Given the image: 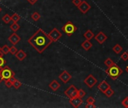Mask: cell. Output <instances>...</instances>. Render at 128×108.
Listing matches in <instances>:
<instances>
[{
  "instance_id": "cell-1",
  "label": "cell",
  "mask_w": 128,
  "mask_h": 108,
  "mask_svg": "<svg viewBox=\"0 0 128 108\" xmlns=\"http://www.w3.org/2000/svg\"><path fill=\"white\" fill-rule=\"evenodd\" d=\"M28 43L38 53H42L53 42L48 35L42 29H38L29 39Z\"/></svg>"
},
{
  "instance_id": "cell-2",
  "label": "cell",
  "mask_w": 128,
  "mask_h": 108,
  "mask_svg": "<svg viewBox=\"0 0 128 108\" xmlns=\"http://www.w3.org/2000/svg\"><path fill=\"white\" fill-rule=\"evenodd\" d=\"M106 72L112 80H116L118 77H120L122 74L123 71L118 65L114 64L112 66L108 67V69H106Z\"/></svg>"
},
{
  "instance_id": "cell-3",
  "label": "cell",
  "mask_w": 128,
  "mask_h": 108,
  "mask_svg": "<svg viewBox=\"0 0 128 108\" xmlns=\"http://www.w3.org/2000/svg\"><path fill=\"white\" fill-rule=\"evenodd\" d=\"M0 75H1L2 80L5 81L6 80H8L11 77H14L15 73L8 66H6L0 68Z\"/></svg>"
},
{
  "instance_id": "cell-4",
  "label": "cell",
  "mask_w": 128,
  "mask_h": 108,
  "mask_svg": "<svg viewBox=\"0 0 128 108\" xmlns=\"http://www.w3.org/2000/svg\"><path fill=\"white\" fill-rule=\"evenodd\" d=\"M62 31H63L64 33L66 34L68 36H71L77 31V27L71 21H68L62 27Z\"/></svg>"
},
{
  "instance_id": "cell-5",
  "label": "cell",
  "mask_w": 128,
  "mask_h": 108,
  "mask_svg": "<svg viewBox=\"0 0 128 108\" xmlns=\"http://www.w3.org/2000/svg\"><path fill=\"white\" fill-rule=\"evenodd\" d=\"M49 38L51 39L52 42H56L61 37H62V33L56 28H54L48 34Z\"/></svg>"
},
{
  "instance_id": "cell-6",
  "label": "cell",
  "mask_w": 128,
  "mask_h": 108,
  "mask_svg": "<svg viewBox=\"0 0 128 108\" xmlns=\"http://www.w3.org/2000/svg\"><path fill=\"white\" fill-rule=\"evenodd\" d=\"M77 93H78V89L74 85H71L65 92H64V94H65L66 96H67L69 98L77 97Z\"/></svg>"
},
{
  "instance_id": "cell-7",
  "label": "cell",
  "mask_w": 128,
  "mask_h": 108,
  "mask_svg": "<svg viewBox=\"0 0 128 108\" xmlns=\"http://www.w3.org/2000/svg\"><path fill=\"white\" fill-rule=\"evenodd\" d=\"M84 83H85V85L88 86V87L89 88H93L96 83H97V79L94 77L92 74H89L84 80Z\"/></svg>"
},
{
  "instance_id": "cell-8",
  "label": "cell",
  "mask_w": 128,
  "mask_h": 108,
  "mask_svg": "<svg viewBox=\"0 0 128 108\" xmlns=\"http://www.w3.org/2000/svg\"><path fill=\"white\" fill-rule=\"evenodd\" d=\"M59 79L64 83H67L72 79V75L67 71H63L59 75Z\"/></svg>"
},
{
  "instance_id": "cell-9",
  "label": "cell",
  "mask_w": 128,
  "mask_h": 108,
  "mask_svg": "<svg viewBox=\"0 0 128 108\" xmlns=\"http://www.w3.org/2000/svg\"><path fill=\"white\" fill-rule=\"evenodd\" d=\"M90 5L86 2V1H82L81 4L78 6V10L82 13V14H86L90 9Z\"/></svg>"
},
{
  "instance_id": "cell-10",
  "label": "cell",
  "mask_w": 128,
  "mask_h": 108,
  "mask_svg": "<svg viewBox=\"0 0 128 108\" xmlns=\"http://www.w3.org/2000/svg\"><path fill=\"white\" fill-rule=\"evenodd\" d=\"M70 103L71 104L72 106L77 108V107H79L82 104L83 101H82V98L77 96V97H75L72 98H70Z\"/></svg>"
},
{
  "instance_id": "cell-11",
  "label": "cell",
  "mask_w": 128,
  "mask_h": 108,
  "mask_svg": "<svg viewBox=\"0 0 128 108\" xmlns=\"http://www.w3.org/2000/svg\"><path fill=\"white\" fill-rule=\"evenodd\" d=\"M94 38L100 44H102L107 40L108 37L102 32H100L96 36H94Z\"/></svg>"
},
{
  "instance_id": "cell-12",
  "label": "cell",
  "mask_w": 128,
  "mask_h": 108,
  "mask_svg": "<svg viewBox=\"0 0 128 108\" xmlns=\"http://www.w3.org/2000/svg\"><path fill=\"white\" fill-rule=\"evenodd\" d=\"M20 37L17 34V33H13L12 35H11L8 37V41H10L11 44H12V45H16L19 43V41H20Z\"/></svg>"
},
{
  "instance_id": "cell-13",
  "label": "cell",
  "mask_w": 128,
  "mask_h": 108,
  "mask_svg": "<svg viewBox=\"0 0 128 108\" xmlns=\"http://www.w3.org/2000/svg\"><path fill=\"white\" fill-rule=\"evenodd\" d=\"M110 85L106 81V80H103L102 81L99 85H98V89L100 91H101L102 93H104L108 88H110Z\"/></svg>"
},
{
  "instance_id": "cell-14",
  "label": "cell",
  "mask_w": 128,
  "mask_h": 108,
  "mask_svg": "<svg viewBox=\"0 0 128 108\" xmlns=\"http://www.w3.org/2000/svg\"><path fill=\"white\" fill-rule=\"evenodd\" d=\"M26 53L23 50H18V52L15 54V56L16 58L19 60V61H23L26 57Z\"/></svg>"
},
{
  "instance_id": "cell-15",
  "label": "cell",
  "mask_w": 128,
  "mask_h": 108,
  "mask_svg": "<svg viewBox=\"0 0 128 108\" xmlns=\"http://www.w3.org/2000/svg\"><path fill=\"white\" fill-rule=\"evenodd\" d=\"M49 87L54 91V92H56V91H57L58 90V89L60 87V84L58 83V81L57 80H52L51 81V83L49 84Z\"/></svg>"
},
{
  "instance_id": "cell-16",
  "label": "cell",
  "mask_w": 128,
  "mask_h": 108,
  "mask_svg": "<svg viewBox=\"0 0 128 108\" xmlns=\"http://www.w3.org/2000/svg\"><path fill=\"white\" fill-rule=\"evenodd\" d=\"M93 47V44L92 43L89 41V40H85L82 44V47L86 51L89 50L91 47Z\"/></svg>"
},
{
  "instance_id": "cell-17",
  "label": "cell",
  "mask_w": 128,
  "mask_h": 108,
  "mask_svg": "<svg viewBox=\"0 0 128 108\" xmlns=\"http://www.w3.org/2000/svg\"><path fill=\"white\" fill-rule=\"evenodd\" d=\"M84 37L86 38V40H89L90 41L93 38H94V34L93 33V32L91 30H87L85 32V33L84 34Z\"/></svg>"
},
{
  "instance_id": "cell-18",
  "label": "cell",
  "mask_w": 128,
  "mask_h": 108,
  "mask_svg": "<svg viewBox=\"0 0 128 108\" xmlns=\"http://www.w3.org/2000/svg\"><path fill=\"white\" fill-rule=\"evenodd\" d=\"M112 50H113V51H114L115 53L119 54V53H120L122 52L123 48H122V47H121L120 44H115V45L113 47Z\"/></svg>"
},
{
  "instance_id": "cell-19",
  "label": "cell",
  "mask_w": 128,
  "mask_h": 108,
  "mask_svg": "<svg viewBox=\"0 0 128 108\" xmlns=\"http://www.w3.org/2000/svg\"><path fill=\"white\" fill-rule=\"evenodd\" d=\"M2 21H3L5 23L8 24V23H10V22L12 21V17H11V16H10L8 14H6L2 17Z\"/></svg>"
},
{
  "instance_id": "cell-20",
  "label": "cell",
  "mask_w": 128,
  "mask_h": 108,
  "mask_svg": "<svg viewBox=\"0 0 128 108\" xmlns=\"http://www.w3.org/2000/svg\"><path fill=\"white\" fill-rule=\"evenodd\" d=\"M20 25H19L18 23H13L10 26V29H11L13 32H16L17 31H18V30L20 29Z\"/></svg>"
},
{
  "instance_id": "cell-21",
  "label": "cell",
  "mask_w": 128,
  "mask_h": 108,
  "mask_svg": "<svg viewBox=\"0 0 128 108\" xmlns=\"http://www.w3.org/2000/svg\"><path fill=\"white\" fill-rule=\"evenodd\" d=\"M11 17H12V21H13V23H18L20 20V17L17 13H14L12 16H11Z\"/></svg>"
},
{
  "instance_id": "cell-22",
  "label": "cell",
  "mask_w": 128,
  "mask_h": 108,
  "mask_svg": "<svg viewBox=\"0 0 128 108\" xmlns=\"http://www.w3.org/2000/svg\"><path fill=\"white\" fill-rule=\"evenodd\" d=\"M104 64L108 68V67H111V66H112L113 65H114L115 63L112 61V59H110V58H108V59H106V60H105V62H104Z\"/></svg>"
},
{
  "instance_id": "cell-23",
  "label": "cell",
  "mask_w": 128,
  "mask_h": 108,
  "mask_svg": "<svg viewBox=\"0 0 128 108\" xmlns=\"http://www.w3.org/2000/svg\"><path fill=\"white\" fill-rule=\"evenodd\" d=\"M31 18H32L34 21H38V20L41 18V15H40L39 13H38V12H34V13L31 15Z\"/></svg>"
},
{
  "instance_id": "cell-24",
  "label": "cell",
  "mask_w": 128,
  "mask_h": 108,
  "mask_svg": "<svg viewBox=\"0 0 128 108\" xmlns=\"http://www.w3.org/2000/svg\"><path fill=\"white\" fill-rule=\"evenodd\" d=\"M104 94L106 95V97L110 98V97H112V96L114 95V91H113V89L110 87V88H108V89L104 92Z\"/></svg>"
},
{
  "instance_id": "cell-25",
  "label": "cell",
  "mask_w": 128,
  "mask_h": 108,
  "mask_svg": "<svg viewBox=\"0 0 128 108\" xmlns=\"http://www.w3.org/2000/svg\"><path fill=\"white\" fill-rule=\"evenodd\" d=\"M9 47L7 45V44H6V45H4L2 48H1V51L3 53V54L4 55H7V54L9 53Z\"/></svg>"
},
{
  "instance_id": "cell-26",
  "label": "cell",
  "mask_w": 128,
  "mask_h": 108,
  "mask_svg": "<svg viewBox=\"0 0 128 108\" xmlns=\"http://www.w3.org/2000/svg\"><path fill=\"white\" fill-rule=\"evenodd\" d=\"M85 95H86V92H85V91L84 89H78V93H77V96L78 97L82 98H84L85 96Z\"/></svg>"
},
{
  "instance_id": "cell-27",
  "label": "cell",
  "mask_w": 128,
  "mask_h": 108,
  "mask_svg": "<svg viewBox=\"0 0 128 108\" xmlns=\"http://www.w3.org/2000/svg\"><path fill=\"white\" fill-rule=\"evenodd\" d=\"M21 86H22L21 82H20V81H19L18 80H17V79H15L14 81L13 82V86H14L15 89H19Z\"/></svg>"
},
{
  "instance_id": "cell-28",
  "label": "cell",
  "mask_w": 128,
  "mask_h": 108,
  "mask_svg": "<svg viewBox=\"0 0 128 108\" xmlns=\"http://www.w3.org/2000/svg\"><path fill=\"white\" fill-rule=\"evenodd\" d=\"M17 52H18V49H17V47L14 45H12L9 48V53H11L12 55H15Z\"/></svg>"
},
{
  "instance_id": "cell-29",
  "label": "cell",
  "mask_w": 128,
  "mask_h": 108,
  "mask_svg": "<svg viewBox=\"0 0 128 108\" xmlns=\"http://www.w3.org/2000/svg\"><path fill=\"white\" fill-rule=\"evenodd\" d=\"M120 59L123 61H126L128 59V53H127V52H124V53H123L121 54V55H120Z\"/></svg>"
},
{
  "instance_id": "cell-30",
  "label": "cell",
  "mask_w": 128,
  "mask_h": 108,
  "mask_svg": "<svg viewBox=\"0 0 128 108\" xmlns=\"http://www.w3.org/2000/svg\"><path fill=\"white\" fill-rule=\"evenodd\" d=\"M5 85L7 88H11L13 86V83L8 79V80H5Z\"/></svg>"
},
{
  "instance_id": "cell-31",
  "label": "cell",
  "mask_w": 128,
  "mask_h": 108,
  "mask_svg": "<svg viewBox=\"0 0 128 108\" xmlns=\"http://www.w3.org/2000/svg\"><path fill=\"white\" fill-rule=\"evenodd\" d=\"M86 102H87V104H94L95 103V99L93 97L90 96V97H88L87 98Z\"/></svg>"
},
{
  "instance_id": "cell-32",
  "label": "cell",
  "mask_w": 128,
  "mask_h": 108,
  "mask_svg": "<svg viewBox=\"0 0 128 108\" xmlns=\"http://www.w3.org/2000/svg\"><path fill=\"white\" fill-rule=\"evenodd\" d=\"M122 105L128 108V97H126L123 101H122Z\"/></svg>"
},
{
  "instance_id": "cell-33",
  "label": "cell",
  "mask_w": 128,
  "mask_h": 108,
  "mask_svg": "<svg viewBox=\"0 0 128 108\" xmlns=\"http://www.w3.org/2000/svg\"><path fill=\"white\" fill-rule=\"evenodd\" d=\"M6 61L2 58V56L0 57V68H2L6 65Z\"/></svg>"
},
{
  "instance_id": "cell-34",
  "label": "cell",
  "mask_w": 128,
  "mask_h": 108,
  "mask_svg": "<svg viewBox=\"0 0 128 108\" xmlns=\"http://www.w3.org/2000/svg\"><path fill=\"white\" fill-rule=\"evenodd\" d=\"M72 4H73V5H75L76 7H78V6L81 4L82 0H72Z\"/></svg>"
},
{
  "instance_id": "cell-35",
  "label": "cell",
  "mask_w": 128,
  "mask_h": 108,
  "mask_svg": "<svg viewBox=\"0 0 128 108\" xmlns=\"http://www.w3.org/2000/svg\"><path fill=\"white\" fill-rule=\"evenodd\" d=\"M85 107L86 108H95L96 106L94 105V104H87Z\"/></svg>"
},
{
  "instance_id": "cell-36",
  "label": "cell",
  "mask_w": 128,
  "mask_h": 108,
  "mask_svg": "<svg viewBox=\"0 0 128 108\" xmlns=\"http://www.w3.org/2000/svg\"><path fill=\"white\" fill-rule=\"evenodd\" d=\"M27 1H28V2H29L30 4H31V5H34V4L38 1V0H27Z\"/></svg>"
},
{
  "instance_id": "cell-37",
  "label": "cell",
  "mask_w": 128,
  "mask_h": 108,
  "mask_svg": "<svg viewBox=\"0 0 128 108\" xmlns=\"http://www.w3.org/2000/svg\"><path fill=\"white\" fill-rule=\"evenodd\" d=\"M3 55H4V54H3V53L1 51V50H0V57H2V56H3Z\"/></svg>"
},
{
  "instance_id": "cell-38",
  "label": "cell",
  "mask_w": 128,
  "mask_h": 108,
  "mask_svg": "<svg viewBox=\"0 0 128 108\" xmlns=\"http://www.w3.org/2000/svg\"><path fill=\"white\" fill-rule=\"evenodd\" d=\"M125 70H126V72L128 73V66H127V67L126 68V69H125Z\"/></svg>"
},
{
  "instance_id": "cell-39",
  "label": "cell",
  "mask_w": 128,
  "mask_h": 108,
  "mask_svg": "<svg viewBox=\"0 0 128 108\" xmlns=\"http://www.w3.org/2000/svg\"><path fill=\"white\" fill-rule=\"evenodd\" d=\"M1 81H2V77H1V75H0V83H1Z\"/></svg>"
},
{
  "instance_id": "cell-40",
  "label": "cell",
  "mask_w": 128,
  "mask_h": 108,
  "mask_svg": "<svg viewBox=\"0 0 128 108\" xmlns=\"http://www.w3.org/2000/svg\"><path fill=\"white\" fill-rule=\"evenodd\" d=\"M1 11H2V8L0 7V13H1Z\"/></svg>"
},
{
  "instance_id": "cell-41",
  "label": "cell",
  "mask_w": 128,
  "mask_h": 108,
  "mask_svg": "<svg viewBox=\"0 0 128 108\" xmlns=\"http://www.w3.org/2000/svg\"><path fill=\"white\" fill-rule=\"evenodd\" d=\"M0 50H1V47H0Z\"/></svg>"
},
{
  "instance_id": "cell-42",
  "label": "cell",
  "mask_w": 128,
  "mask_h": 108,
  "mask_svg": "<svg viewBox=\"0 0 128 108\" xmlns=\"http://www.w3.org/2000/svg\"><path fill=\"white\" fill-rule=\"evenodd\" d=\"M127 53H128V50H127Z\"/></svg>"
}]
</instances>
